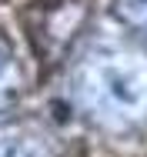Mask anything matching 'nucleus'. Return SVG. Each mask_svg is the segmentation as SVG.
Segmentation results:
<instances>
[{"instance_id": "obj_1", "label": "nucleus", "mask_w": 147, "mask_h": 157, "mask_svg": "<svg viewBox=\"0 0 147 157\" xmlns=\"http://www.w3.org/2000/svg\"><path fill=\"white\" fill-rule=\"evenodd\" d=\"M77 94L100 124L130 127L147 117V70L120 54L90 57L80 70Z\"/></svg>"}, {"instance_id": "obj_2", "label": "nucleus", "mask_w": 147, "mask_h": 157, "mask_svg": "<svg viewBox=\"0 0 147 157\" xmlns=\"http://www.w3.org/2000/svg\"><path fill=\"white\" fill-rule=\"evenodd\" d=\"M0 157H50V151L40 144V137L7 130V134H0Z\"/></svg>"}, {"instance_id": "obj_3", "label": "nucleus", "mask_w": 147, "mask_h": 157, "mask_svg": "<svg viewBox=\"0 0 147 157\" xmlns=\"http://www.w3.org/2000/svg\"><path fill=\"white\" fill-rule=\"evenodd\" d=\"M114 13L120 17L124 27L147 40V0H114Z\"/></svg>"}, {"instance_id": "obj_4", "label": "nucleus", "mask_w": 147, "mask_h": 157, "mask_svg": "<svg viewBox=\"0 0 147 157\" xmlns=\"http://www.w3.org/2000/svg\"><path fill=\"white\" fill-rule=\"evenodd\" d=\"M10 80H14V54L0 40V90H10Z\"/></svg>"}]
</instances>
